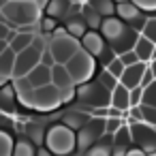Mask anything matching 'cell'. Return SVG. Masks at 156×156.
I'll list each match as a JSON object with an SVG mask.
<instances>
[{
    "label": "cell",
    "instance_id": "1",
    "mask_svg": "<svg viewBox=\"0 0 156 156\" xmlns=\"http://www.w3.org/2000/svg\"><path fill=\"white\" fill-rule=\"evenodd\" d=\"M0 13H2L5 22H9L17 30L24 26L41 24V20H43V11L39 9L37 2H11V0H2L0 2Z\"/></svg>",
    "mask_w": 156,
    "mask_h": 156
},
{
    "label": "cell",
    "instance_id": "2",
    "mask_svg": "<svg viewBox=\"0 0 156 156\" xmlns=\"http://www.w3.org/2000/svg\"><path fill=\"white\" fill-rule=\"evenodd\" d=\"M43 147H47L54 156H73L77 150V133L66 124H54L47 128Z\"/></svg>",
    "mask_w": 156,
    "mask_h": 156
},
{
    "label": "cell",
    "instance_id": "3",
    "mask_svg": "<svg viewBox=\"0 0 156 156\" xmlns=\"http://www.w3.org/2000/svg\"><path fill=\"white\" fill-rule=\"evenodd\" d=\"M20 103L34 111H54L62 107V92L51 83L45 88H32L24 96H20Z\"/></svg>",
    "mask_w": 156,
    "mask_h": 156
},
{
    "label": "cell",
    "instance_id": "4",
    "mask_svg": "<svg viewBox=\"0 0 156 156\" xmlns=\"http://www.w3.org/2000/svg\"><path fill=\"white\" fill-rule=\"evenodd\" d=\"M49 54L54 56L56 64H69V60L81 51V41H77L75 37H71L64 28H58L51 37H49Z\"/></svg>",
    "mask_w": 156,
    "mask_h": 156
},
{
    "label": "cell",
    "instance_id": "5",
    "mask_svg": "<svg viewBox=\"0 0 156 156\" xmlns=\"http://www.w3.org/2000/svg\"><path fill=\"white\" fill-rule=\"evenodd\" d=\"M111 94L113 92H109L101 81H90V83L77 86V101L92 109L111 107Z\"/></svg>",
    "mask_w": 156,
    "mask_h": 156
},
{
    "label": "cell",
    "instance_id": "6",
    "mask_svg": "<svg viewBox=\"0 0 156 156\" xmlns=\"http://www.w3.org/2000/svg\"><path fill=\"white\" fill-rule=\"evenodd\" d=\"M64 66H66V71L71 73L75 86H83V83H90V79H92V75H94V69H96V62H94V58L81 47V51L75 54V56L69 60V64H64Z\"/></svg>",
    "mask_w": 156,
    "mask_h": 156
},
{
    "label": "cell",
    "instance_id": "7",
    "mask_svg": "<svg viewBox=\"0 0 156 156\" xmlns=\"http://www.w3.org/2000/svg\"><path fill=\"white\" fill-rule=\"evenodd\" d=\"M105 120H101V118H92L79 133H77V150L83 154L86 150H90V147H94L96 143H101L103 141V137H105Z\"/></svg>",
    "mask_w": 156,
    "mask_h": 156
},
{
    "label": "cell",
    "instance_id": "8",
    "mask_svg": "<svg viewBox=\"0 0 156 156\" xmlns=\"http://www.w3.org/2000/svg\"><path fill=\"white\" fill-rule=\"evenodd\" d=\"M133 133V143L145 154H156V130L145 122H128Z\"/></svg>",
    "mask_w": 156,
    "mask_h": 156
},
{
    "label": "cell",
    "instance_id": "9",
    "mask_svg": "<svg viewBox=\"0 0 156 156\" xmlns=\"http://www.w3.org/2000/svg\"><path fill=\"white\" fill-rule=\"evenodd\" d=\"M41 58H43V54L41 51H37L34 47H30V49H26V51H22V54H17V62H15V75H13V79H20V77H28L39 64H41Z\"/></svg>",
    "mask_w": 156,
    "mask_h": 156
},
{
    "label": "cell",
    "instance_id": "10",
    "mask_svg": "<svg viewBox=\"0 0 156 156\" xmlns=\"http://www.w3.org/2000/svg\"><path fill=\"white\" fill-rule=\"evenodd\" d=\"M0 47H2V54H0V81H2V86H7L9 79H13V75H15L17 54L7 43H0Z\"/></svg>",
    "mask_w": 156,
    "mask_h": 156
},
{
    "label": "cell",
    "instance_id": "11",
    "mask_svg": "<svg viewBox=\"0 0 156 156\" xmlns=\"http://www.w3.org/2000/svg\"><path fill=\"white\" fill-rule=\"evenodd\" d=\"M98 32L105 37L107 43H115V41H120V39L128 32V24H124V22H122L120 17H115V15H113V17H105Z\"/></svg>",
    "mask_w": 156,
    "mask_h": 156
},
{
    "label": "cell",
    "instance_id": "12",
    "mask_svg": "<svg viewBox=\"0 0 156 156\" xmlns=\"http://www.w3.org/2000/svg\"><path fill=\"white\" fill-rule=\"evenodd\" d=\"M81 47L92 56V58H101L105 51H107V41L101 32L96 30H90L83 39H81Z\"/></svg>",
    "mask_w": 156,
    "mask_h": 156
},
{
    "label": "cell",
    "instance_id": "13",
    "mask_svg": "<svg viewBox=\"0 0 156 156\" xmlns=\"http://www.w3.org/2000/svg\"><path fill=\"white\" fill-rule=\"evenodd\" d=\"M147 69H150L147 62H139V64H135V66H126V71H124L120 83H122L124 88H128V90L141 88V81H143V75H145Z\"/></svg>",
    "mask_w": 156,
    "mask_h": 156
},
{
    "label": "cell",
    "instance_id": "14",
    "mask_svg": "<svg viewBox=\"0 0 156 156\" xmlns=\"http://www.w3.org/2000/svg\"><path fill=\"white\" fill-rule=\"evenodd\" d=\"M51 83L62 92V90H71V88H77L75 86V81H73V77H71V73L66 71V66L64 64H56L54 69H51Z\"/></svg>",
    "mask_w": 156,
    "mask_h": 156
},
{
    "label": "cell",
    "instance_id": "15",
    "mask_svg": "<svg viewBox=\"0 0 156 156\" xmlns=\"http://www.w3.org/2000/svg\"><path fill=\"white\" fill-rule=\"evenodd\" d=\"M64 30H66L71 37H75L77 41H81V39L90 32V30H88V24H86V20H83V15H71V17H66Z\"/></svg>",
    "mask_w": 156,
    "mask_h": 156
},
{
    "label": "cell",
    "instance_id": "16",
    "mask_svg": "<svg viewBox=\"0 0 156 156\" xmlns=\"http://www.w3.org/2000/svg\"><path fill=\"white\" fill-rule=\"evenodd\" d=\"M115 17H120L124 24H135V22H139L143 15H141V9H139L135 2H124V5H118Z\"/></svg>",
    "mask_w": 156,
    "mask_h": 156
},
{
    "label": "cell",
    "instance_id": "17",
    "mask_svg": "<svg viewBox=\"0 0 156 156\" xmlns=\"http://www.w3.org/2000/svg\"><path fill=\"white\" fill-rule=\"evenodd\" d=\"M28 81L32 83V88H45V86H51V69L45 66V64H39V66L28 75Z\"/></svg>",
    "mask_w": 156,
    "mask_h": 156
},
{
    "label": "cell",
    "instance_id": "18",
    "mask_svg": "<svg viewBox=\"0 0 156 156\" xmlns=\"http://www.w3.org/2000/svg\"><path fill=\"white\" fill-rule=\"evenodd\" d=\"M111 107H115V109H120V111H130V90L128 88H124L122 83L113 90V94H111Z\"/></svg>",
    "mask_w": 156,
    "mask_h": 156
},
{
    "label": "cell",
    "instance_id": "19",
    "mask_svg": "<svg viewBox=\"0 0 156 156\" xmlns=\"http://www.w3.org/2000/svg\"><path fill=\"white\" fill-rule=\"evenodd\" d=\"M17 92L13 88V83H7L2 86V90H0V107H2V113H11L17 105Z\"/></svg>",
    "mask_w": 156,
    "mask_h": 156
},
{
    "label": "cell",
    "instance_id": "20",
    "mask_svg": "<svg viewBox=\"0 0 156 156\" xmlns=\"http://www.w3.org/2000/svg\"><path fill=\"white\" fill-rule=\"evenodd\" d=\"M90 120H92V118H88L83 111H66V113H64V118H62V124H66L71 130L79 133V130H81Z\"/></svg>",
    "mask_w": 156,
    "mask_h": 156
},
{
    "label": "cell",
    "instance_id": "21",
    "mask_svg": "<svg viewBox=\"0 0 156 156\" xmlns=\"http://www.w3.org/2000/svg\"><path fill=\"white\" fill-rule=\"evenodd\" d=\"M111 154H113V135H107V133H105L103 141L96 143L94 147L86 150L81 156H111Z\"/></svg>",
    "mask_w": 156,
    "mask_h": 156
},
{
    "label": "cell",
    "instance_id": "22",
    "mask_svg": "<svg viewBox=\"0 0 156 156\" xmlns=\"http://www.w3.org/2000/svg\"><path fill=\"white\" fill-rule=\"evenodd\" d=\"M71 7H73L71 0H51L49 7H47V15L54 17V20L69 17V15H71Z\"/></svg>",
    "mask_w": 156,
    "mask_h": 156
},
{
    "label": "cell",
    "instance_id": "23",
    "mask_svg": "<svg viewBox=\"0 0 156 156\" xmlns=\"http://www.w3.org/2000/svg\"><path fill=\"white\" fill-rule=\"evenodd\" d=\"M154 49H156V45H154L150 39H145L143 34L137 39L135 51H137V56H139L141 62H152V60H154Z\"/></svg>",
    "mask_w": 156,
    "mask_h": 156
},
{
    "label": "cell",
    "instance_id": "24",
    "mask_svg": "<svg viewBox=\"0 0 156 156\" xmlns=\"http://www.w3.org/2000/svg\"><path fill=\"white\" fill-rule=\"evenodd\" d=\"M26 137H28L34 145H45L47 128H45L41 122H28V124H26Z\"/></svg>",
    "mask_w": 156,
    "mask_h": 156
},
{
    "label": "cell",
    "instance_id": "25",
    "mask_svg": "<svg viewBox=\"0 0 156 156\" xmlns=\"http://www.w3.org/2000/svg\"><path fill=\"white\" fill-rule=\"evenodd\" d=\"M81 15H83V20H86V24H88V28L90 30H101V26H103V15L96 11V9H92V5H86L83 2V11H81Z\"/></svg>",
    "mask_w": 156,
    "mask_h": 156
},
{
    "label": "cell",
    "instance_id": "26",
    "mask_svg": "<svg viewBox=\"0 0 156 156\" xmlns=\"http://www.w3.org/2000/svg\"><path fill=\"white\" fill-rule=\"evenodd\" d=\"M13 156H39V147H37L28 137H22V139H17V143H15Z\"/></svg>",
    "mask_w": 156,
    "mask_h": 156
},
{
    "label": "cell",
    "instance_id": "27",
    "mask_svg": "<svg viewBox=\"0 0 156 156\" xmlns=\"http://www.w3.org/2000/svg\"><path fill=\"white\" fill-rule=\"evenodd\" d=\"M130 143H133V133H130V124H124L115 135H113V145L118 147H126L130 150Z\"/></svg>",
    "mask_w": 156,
    "mask_h": 156
},
{
    "label": "cell",
    "instance_id": "28",
    "mask_svg": "<svg viewBox=\"0 0 156 156\" xmlns=\"http://www.w3.org/2000/svg\"><path fill=\"white\" fill-rule=\"evenodd\" d=\"M32 43H34V34H22V32H17V37H15L13 43H11V49H13L15 54H22V51L30 49Z\"/></svg>",
    "mask_w": 156,
    "mask_h": 156
},
{
    "label": "cell",
    "instance_id": "29",
    "mask_svg": "<svg viewBox=\"0 0 156 156\" xmlns=\"http://www.w3.org/2000/svg\"><path fill=\"white\" fill-rule=\"evenodd\" d=\"M15 143L17 141L13 139V135L9 130H2V133H0V156H13Z\"/></svg>",
    "mask_w": 156,
    "mask_h": 156
},
{
    "label": "cell",
    "instance_id": "30",
    "mask_svg": "<svg viewBox=\"0 0 156 156\" xmlns=\"http://www.w3.org/2000/svg\"><path fill=\"white\" fill-rule=\"evenodd\" d=\"M88 5H92V9H96L103 17H113L115 9H118V5L113 2V0H92V2H88Z\"/></svg>",
    "mask_w": 156,
    "mask_h": 156
},
{
    "label": "cell",
    "instance_id": "31",
    "mask_svg": "<svg viewBox=\"0 0 156 156\" xmlns=\"http://www.w3.org/2000/svg\"><path fill=\"white\" fill-rule=\"evenodd\" d=\"M98 81H101V83H103V86H105L109 92H113V90L120 86V79H115V77H113L109 71H105V69L101 71V75H98Z\"/></svg>",
    "mask_w": 156,
    "mask_h": 156
},
{
    "label": "cell",
    "instance_id": "32",
    "mask_svg": "<svg viewBox=\"0 0 156 156\" xmlns=\"http://www.w3.org/2000/svg\"><path fill=\"white\" fill-rule=\"evenodd\" d=\"M13 88H15L17 98H20V96H24L26 92H30V90H32V83L28 81V77H20V79H13Z\"/></svg>",
    "mask_w": 156,
    "mask_h": 156
},
{
    "label": "cell",
    "instance_id": "33",
    "mask_svg": "<svg viewBox=\"0 0 156 156\" xmlns=\"http://www.w3.org/2000/svg\"><path fill=\"white\" fill-rule=\"evenodd\" d=\"M141 105H147V107H156V81L147 88H143V103Z\"/></svg>",
    "mask_w": 156,
    "mask_h": 156
},
{
    "label": "cell",
    "instance_id": "34",
    "mask_svg": "<svg viewBox=\"0 0 156 156\" xmlns=\"http://www.w3.org/2000/svg\"><path fill=\"white\" fill-rule=\"evenodd\" d=\"M56 30H58V26H56V20H54V17H49V15H45V17L41 20V32L51 37Z\"/></svg>",
    "mask_w": 156,
    "mask_h": 156
},
{
    "label": "cell",
    "instance_id": "35",
    "mask_svg": "<svg viewBox=\"0 0 156 156\" xmlns=\"http://www.w3.org/2000/svg\"><path fill=\"white\" fill-rule=\"evenodd\" d=\"M126 122L124 120H115V118H107L105 120V130H107V135H115L122 126H124Z\"/></svg>",
    "mask_w": 156,
    "mask_h": 156
},
{
    "label": "cell",
    "instance_id": "36",
    "mask_svg": "<svg viewBox=\"0 0 156 156\" xmlns=\"http://www.w3.org/2000/svg\"><path fill=\"white\" fill-rule=\"evenodd\" d=\"M141 113H143V122L150 126H156V107H147L141 105Z\"/></svg>",
    "mask_w": 156,
    "mask_h": 156
},
{
    "label": "cell",
    "instance_id": "37",
    "mask_svg": "<svg viewBox=\"0 0 156 156\" xmlns=\"http://www.w3.org/2000/svg\"><path fill=\"white\" fill-rule=\"evenodd\" d=\"M143 37L150 39V41L156 45V17H147V24H145V30H143Z\"/></svg>",
    "mask_w": 156,
    "mask_h": 156
},
{
    "label": "cell",
    "instance_id": "38",
    "mask_svg": "<svg viewBox=\"0 0 156 156\" xmlns=\"http://www.w3.org/2000/svg\"><path fill=\"white\" fill-rule=\"evenodd\" d=\"M105 71H109L115 79H122V75H124L126 66H124V62H122V60H120V56H118V60H115V62H111V66H109V69H105Z\"/></svg>",
    "mask_w": 156,
    "mask_h": 156
},
{
    "label": "cell",
    "instance_id": "39",
    "mask_svg": "<svg viewBox=\"0 0 156 156\" xmlns=\"http://www.w3.org/2000/svg\"><path fill=\"white\" fill-rule=\"evenodd\" d=\"M115 60H118V56H115V51H113L111 47H107V51L98 58V62H101V66H103V69H109V66H111V62H115Z\"/></svg>",
    "mask_w": 156,
    "mask_h": 156
},
{
    "label": "cell",
    "instance_id": "40",
    "mask_svg": "<svg viewBox=\"0 0 156 156\" xmlns=\"http://www.w3.org/2000/svg\"><path fill=\"white\" fill-rule=\"evenodd\" d=\"M120 60L124 62V66H135V64H139V62H141L135 49H133V51H126V54H122V56H120Z\"/></svg>",
    "mask_w": 156,
    "mask_h": 156
},
{
    "label": "cell",
    "instance_id": "41",
    "mask_svg": "<svg viewBox=\"0 0 156 156\" xmlns=\"http://www.w3.org/2000/svg\"><path fill=\"white\" fill-rule=\"evenodd\" d=\"M141 103H143V88L130 90V105H133V107H141ZM133 107H130V109H133Z\"/></svg>",
    "mask_w": 156,
    "mask_h": 156
},
{
    "label": "cell",
    "instance_id": "42",
    "mask_svg": "<svg viewBox=\"0 0 156 156\" xmlns=\"http://www.w3.org/2000/svg\"><path fill=\"white\" fill-rule=\"evenodd\" d=\"M141 11H156V0H130Z\"/></svg>",
    "mask_w": 156,
    "mask_h": 156
},
{
    "label": "cell",
    "instance_id": "43",
    "mask_svg": "<svg viewBox=\"0 0 156 156\" xmlns=\"http://www.w3.org/2000/svg\"><path fill=\"white\" fill-rule=\"evenodd\" d=\"M41 64H45V66H49V69H54V66H56V60H54V56L49 54V49L43 54V58H41Z\"/></svg>",
    "mask_w": 156,
    "mask_h": 156
},
{
    "label": "cell",
    "instance_id": "44",
    "mask_svg": "<svg viewBox=\"0 0 156 156\" xmlns=\"http://www.w3.org/2000/svg\"><path fill=\"white\" fill-rule=\"evenodd\" d=\"M126 156H150V154H145V152H143L141 147H130Z\"/></svg>",
    "mask_w": 156,
    "mask_h": 156
},
{
    "label": "cell",
    "instance_id": "45",
    "mask_svg": "<svg viewBox=\"0 0 156 156\" xmlns=\"http://www.w3.org/2000/svg\"><path fill=\"white\" fill-rule=\"evenodd\" d=\"M49 2H51V0H37V5H39V9H41V11H47Z\"/></svg>",
    "mask_w": 156,
    "mask_h": 156
},
{
    "label": "cell",
    "instance_id": "46",
    "mask_svg": "<svg viewBox=\"0 0 156 156\" xmlns=\"http://www.w3.org/2000/svg\"><path fill=\"white\" fill-rule=\"evenodd\" d=\"M39 156H54V154H51L47 147H39Z\"/></svg>",
    "mask_w": 156,
    "mask_h": 156
},
{
    "label": "cell",
    "instance_id": "47",
    "mask_svg": "<svg viewBox=\"0 0 156 156\" xmlns=\"http://www.w3.org/2000/svg\"><path fill=\"white\" fill-rule=\"evenodd\" d=\"M150 69H152V73H154V77H156V60H152V64H150Z\"/></svg>",
    "mask_w": 156,
    "mask_h": 156
},
{
    "label": "cell",
    "instance_id": "48",
    "mask_svg": "<svg viewBox=\"0 0 156 156\" xmlns=\"http://www.w3.org/2000/svg\"><path fill=\"white\" fill-rule=\"evenodd\" d=\"M11 2H37V0H11Z\"/></svg>",
    "mask_w": 156,
    "mask_h": 156
},
{
    "label": "cell",
    "instance_id": "49",
    "mask_svg": "<svg viewBox=\"0 0 156 156\" xmlns=\"http://www.w3.org/2000/svg\"><path fill=\"white\" fill-rule=\"evenodd\" d=\"M115 5H124V2H130V0H113Z\"/></svg>",
    "mask_w": 156,
    "mask_h": 156
},
{
    "label": "cell",
    "instance_id": "50",
    "mask_svg": "<svg viewBox=\"0 0 156 156\" xmlns=\"http://www.w3.org/2000/svg\"><path fill=\"white\" fill-rule=\"evenodd\" d=\"M71 2H81V0H71Z\"/></svg>",
    "mask_w": 156,
    "mask_h": 156
},
{
    "label": "cell",
    "instance_id": "51",
    "mask_svg": "<svg viewBox=\"0 0 156 156\" xmlns=\"http://www.w3.org/2000/svg\"><path fill=\"white\" fill-rule=\"evenodd\" d=\"M154 60H156V49H154Z\"/></svg>",
    "mask_w": 156,
    "mask_h": 156
},
{
    "label": "cell",
    "instance_id": "52",
    "mask_svg": "<svg viewBox=\"0 0 156 156\" xmlns=\"http://www.w3.org/2000/svg\"><path fill=\"white\" fill-rule=\"evenodd\" d=\"M83 2H92V0H83Z\"/></svg>",
    "mask_w": 156,
    "mask_h": 156
},
{
    "label": "cell",
    "instance_id": "53",
    "mask_svg": "<svg viewBox=\"0 0 156 156\" xmlns=\"http://www.w3.org/2000/svg\"><path fill=\"white\" fill-rule=\"evenodd\" d=\"M150 156H156V154H150Z\"/></svg>",
    "mask_w": 156,
    "mask_h": 156
}]
</instances>
